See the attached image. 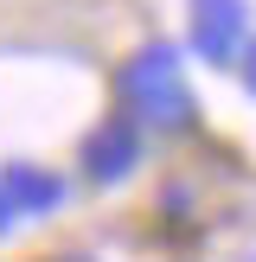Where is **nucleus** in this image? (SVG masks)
<instances>
[{
  "label": "nucleus",
  "mask_w": 256,
  "mask_h": 262,
  "mask_svg": "<svg viewBox=\"0 0 256 262\" xmlns=\"http://www.w3.org/2000/svg\"><path fill=\"white\" fill-rule=\"evenodd\" d=\"M122 96H128V115H141V122H160V128L192 122V90L179 77V51L173 45H147L141 58H128Z\"/></svg>",
  "instance_id": "obj_1"
},
{
  "label": "nucleus",
  "mask_w": 256,
  "mask_h": 262,
  "mask_svg": "<svg viewBox=\"0 0 256 262\" xmlns=\"http://www.w3.org/2000/svg\"><path fill=\"white\" fill-rule=\"evenodd\" d=\"M243 26H250V7L243 0H192V51L211 64H230L243 51Z\"/></svg>",
  "instance_id": "obj_2"
},
{
  "label": "nucleus",
  "mask_w": 256,
  "mask_h": 262,
  "mask_svg": "<svg viewBox=\"0 0 256 262\" xmlns=\"http://www.w3.org/2000/svg\"><path fill=\"white\" fill-rule=\"evenodd\" d=\"M135 154H141V141H135V122H128V115L102 122L96 135L83 141V166H90V179H122L128 166H135Z\"/></svg>",
  "instance_id": "obj_3"
},
{
  "label": "nucleus",
  "mask_w": 256,
  "mask_h": 262,
  "mask_svg": "<svg viewBox=\"0 0 256 262\" xmlns=\"http://www.w3.org/2000/svg\"><path fill=\"white\" fill-rule=\"evenodd\" d=\"M0 199H7V211H13V205H19V211H51V205L64 199V179L58 173H38V166H7Z\"/></svg>",
  "instance_id": "obj_4"
},
{
  "label": "nucleus",
  "mask_w": 256,
  "mask_h": 262,
  "mask_svg": "<svg viewBox=\"0 0 256 262\" xmlns=\"http://www.w3.org/2000/svg\"><path fill=\"white\" fill-rule=\"evenodd\" d=\"M243 83L256 90V51H250V58H243Z\"/></svg>",
  "instance_id": "obj_5"
},
{
  "label": "nucleus",
  "mask_w": 256,
  "mask_h": 262,
  "mask_svg": "<svg viewBox=\"0 0 256 262\" xmlns=\"http://www.w3.org/2000/svg\"><path fill=\"white\" fill-rule=\"evenodd\" d=\"M0 230H7V199H0Z\"/></svg>",
  "instance_id": "obj_6"
},
{
  "label": "nucleus",
  "mask_w": 256,
  "mask_h": 262,
  "mask_svg": "<svg viewBox=\"0 0 256 262\" xmlns=\"http://www.w3.org/2000/svg\"><path fill=\"white\" fill-rule=\"evenodd\" d=\"M64 262H90V256H64Z\"/></svg>",
  "instance_id": "obj_7"
}]
</instances>
